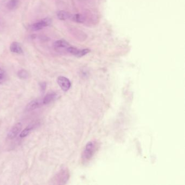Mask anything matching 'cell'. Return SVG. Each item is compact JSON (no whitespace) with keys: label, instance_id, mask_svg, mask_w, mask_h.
<instances>
[{"label":"cell","instance_id":"obj_1","mask_svg":"<svg viewBox=\"0 0 185 185\" xmlns=\"http://www.w3.org/2000/svg\"><path fill=\"white\" fill-rule=\"evenodd\" d=\"M98 149V144L95 141L89 142L85 147L82 154V159L84 162L89 161L92 158Z\"/></svg>","mask_w":185,"mask_h":185},{"label":"cell","instance_id":"obj_2","mask_svg":"<svg viewBox=\"0 0 185 185\" xmlns=\"http://www.w3.org/2000/svg\"><path fill=\"white\" fill-rule=\"evenodd\" d=\"M51 23V21L49 19L45 18L44 19L38 21L36 23L33 24L31 26V29L35 31L41 30L46 27L47 26H49Z\"/></svg>","mask_w":185,"mask_h":185},{"label":"cell","instance_id":"obj_3","mask_svg":"<svg viewBox=\"0 0 185 185\" xmlns=\"http://www.w3.org/2000/svg\"><path fill=\"white\" fill-rule=\"evenodd\" d=\"M57 82L59 87L64 91H67L69 90L71 84L68 78L64 76H60L58 78Z\"/></svg>","mask_w":185,"mask_h":185},{"label":"cell","instance_id":"obj_4","mask_svg":"<svg viewBox=\"0 0 185 185\" xmlns=\"http://www.w3.org/2000/svg\"><path fill=\"white\" fill-rule=\"evenodd\" d=\"M22 128V125L21 123H17L13 127L11 130L9 131L8 134L9 139H13L17 136L18 133L20 131Z\"/></svg>","mask_w":185,"mask_h":185},{"label":"cell","instance_id":"obj_5","mask_svg":"<svg viewBox=\"0 0 185 185\" xmlns=\"http://www.w3.org/2000/svg\"><path fill=\"white\" fill-rule=\"evenodd\" d=\"M43 102L41 101H39V100H34L33 101H31L28 104H27V105L26 106V111H31L33 110H35L36 109H37L38 107H40L41 105V103Z\"/></svg>","mask_w":185,"mask_h":185},{"label":"cell","instance_id":"obj_6","mask_svg":"<svg viewBox=\"0 0 185 185\" xmlns=\"http://www.w3.org/2000/svg\"><path fill=\"white\" fill-rule=\"evenodd\" d=\"M10 50L12 53L16 54H22L23 50L20 44L17 42H13L10 46Z\"/></svg>","mask_w":185,"mask_h":185},{"label":"cell","instance_id":"obj_7","mask_svg":"<svg viewBox=\"0 0 185 185\" xmlns=\"http://www.w3.org/2000/svg\"><path fill=\"white\" fill-rule=\"evenodd\" d=\"M69 46V43L65 40H59L54 43V47L56 49H66Z\"/></svg>","mask_w":185,"mask_h":185},{"label":"cell","instance_id":"obj_8","mask_svg":"<svg viewBox=\"0 0 185 185\" xmlns=\"http://www.w3.org/2000/svg\"><path fill=\"white\" fill-rule=\"evenodd\" d=\"M57 97V94L54 92H50L45 96L43 101V104H47L53 101Z\"/></svg>","mask_w":185,"mask_h":185},{"label":"cell","instance_id":"obj_9","mask_svg":"<svg viewBox=\"0 0 185 185\" xmlns=\"http://www.w3.org/2000/svg\"><path fill=\"white\" fill-rule=\"evenodd\" d=\"M57 17L60 20H66L68 19L71 18V15L68 12L64 11V10H60L59 11L57 14Z\"/></svg>","mask_w":185,"mask_h":185},{"label":"cell","instance_id":"obj_10","mask_svg":"<svg viewBox=\"0 0 185 185\" xmlns=\"http://www.w3.org/2000/svg\"><path fill=\"white\" fill-rule=\"evenodd\" d=\"M67 51L70 54L73 55H75L77 57H79V53L81 52V50L78 49V48L74 47L69 46L66 49Z\"/></svg>","mask_w":185,"mask_h":185},{"label":"cell","instance_id":"obj_11","mask_svg":"<svg viewBox=\"0 0 185 185\" xmlns=\"http://www.w3.org/2000/svg\"><path fill=\"white\" fill-rule=\"evenodd\" d=\"M19 4V0H10L7 4V8L10 10L15 9Z\"/></svg>","mask_w":185,"mask_h":185},{"label":"cell","instance_id":"obj_12","mask_svg":"<svg viewBox=\"0 0 185 185\" xmlns=\"http://www.w3.org/2000/svg\"><path fill=\"white\" fill-rule=\"evenodd\" d=\"M71 18L74 21L78 22V23L83 22V21H84V17H83V16L79 14L71 15Z\"/></svg>","mask_w":185,"mask_h":185},{"label":"cell","instance_id":"obj_13","mask_svg":"<svg viewBox=\"0 0 185 185\" xmlns=\"http://www.w3.org/2000/svg\"><path fill=\"white\" fill-rule=\"evenodd\" d=\"M17 75L20 79H25L28 78L29 75H28V72L26 71V70H25V69H21L17 73Z\"/></svg>","mask_w":185,"mask_h":185},{"label":"cell","instance_id":"obj_14","mask_svg":"<svg viewBox=\"0 0 185 185\" xmlns=\"http://www.w3.org/2000/svg\"><path fill=\"white\" fill-rule=\"evenodd\" d=\"M31 129H32V128L31 127H28L26 128V129H25L20 134V137H25L27 136L29 134V132L31 131Z\"/></svg>","mask_w":185,"mask_h":185},{"label":"cell","instance_id":"obj_15","mask_svg":"<svg viewBox=\"0 0 185 185\" xmlns=\"http://www.w3.org/2000/svg\"><path fill=\"white\" fill-rule=\"evenodd\" d=\"M6 73L3 69L0 68V84H2L5 81Z\"/></svg>","mask_w":185,"mask_h":185},{"label":"cell","instance_id":"obj_16","mask_svg":"<svg viewBox=\"0 0 185 185\" xmlns=\"http://www.w3.org/2000/svg\"><path fill=\"white\" fill-rule=\"evenodd\" d=\"M40 87H41V89L43 91H45V89H46V83H42L40 84Z\"/></svg>","mask_w":185,"mask_h":185}]
</instances>
